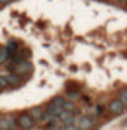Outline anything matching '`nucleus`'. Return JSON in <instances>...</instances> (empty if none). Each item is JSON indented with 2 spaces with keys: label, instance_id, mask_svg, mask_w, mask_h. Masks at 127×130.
<instances>
[{
  "label": "nucleus",
  "instance_id": "f257e3e1",
  "mask_svg": "<svg viewBox=\"0 0 127 130\" xmlns=\"http://www.w3.org/2000/svg\"><path fill=\"white\" fill-rule=\"evenodd\" d=\"M17 123H18V127L23 130H30L35 127V121H33V118L28 115V112L25 114V112H23V114H20V115H17Z\"/></svg>",
  "mask_w": 127,
  "mask_h": 130
},
{
  "label": "nucleus",
  "instance_id": "f03ea898",
  "mask_svg": "<svg viewBox=\"0 0 127 130\" xmlns=\"http://www.w3.org/2000/svg\"><path fill=\"white\" fill-rule=\"evenodd\" d=\"M96 124H97L96 120H93V118H90V117H85V115L78 118V121H76L78 130H93L96 127Z\"/></svg>",
  "mask_w": 127,
  "mask_h": 130
},
{
  "label": "nucleus",
  "instance_id": "7ed1b4c3",
  "mask_svg": "<svg viewBox=\"0 0 127 130\" xmlns=\"http://www.w3.org/2000/svg\"><path fill=\"white\" fill-rule=\"evenodd\" d=\"M31 70H33V64H31V61L25 60V61H23V63H20V64L15 66L13 73L18 75V76H23V75H28V73H31Z\"/></svg>",
  "mask_w": 127,
  "mask_h": 130
},
{
  "label": "nucleus",
  "instance_id": "20e7f679",
  "mask_svg": "<svg viewBox=\"0 0 127 130\" xmlns=\"http://www.w3.org/2000/svg\"><path fill=\"white\" fill-rule=\"evenodd\" d=\"M124 109H126V108L123 106V103H121L118 99L111 100L109 105H108V111H109V114H112V115H120V114H123Z\"/></svg>",
  "mask_w": 127,
  "mask_h": 130
},
{
  "label": "nucleus",
  "instance_id": "39448f33",
  "mask_svg": "<svg viewBox=\"0 0 127 130\" xmlns=\"http://www.w3.org/2000/svg\"><path fill=\"white\" fill-rule=\"evenodd\" d=\"M43 112H45V108L43 106H33L30 111H28V115L33 118V121H42V117H43Z\"/></svg>",
  "mask_w": 127,
  "mask_h": 130
},
{
  "label": "nucleus",
  "instance_id": "423d86ee",
  "mask_svg": "<svg viewBox=\"0 0 127 130\" xmlns=\"http://www.w3.org/2000/svg\"><path fill=\"white\" fill-rule=\"evenodd\" d=\"M57 118L63 123V126H70V124L75 123V114H72V112H69V111H64V109Z\"/></svg>",
  "mask_w": 127,
  "mask_h": 130
},
{
  "label": "nucleus",
  "instance_id": "0eeeda50",
  "mask_svg": "<svg viewBox=\"0 0 127 130\" xmlns=\"http://www.w3.org/2000/svg\"><path fill=\"white\" fill-rule=\"evenodd\" d=\"M6 50H8V52H9V55L12 57V55H15L17 52L20 51V42L15 39H11L8 43H6Z\"/></svg>",
  "mask_w": 127,
  "mask_h": 130
},
{
  "label": "nucleus",
  "instance_id": "6e6552de",
  "mask_svg": "<svg viewBox=\"0 0 127 130\" xmlns=\"http://www.w3.org/2000/svg\"><path fill=\"white\" fill-rule=\"evenodd\" d=\"M5 78L8 81V84L12 85V87H18L21 84V76H18L15 73H8V75H5Z\"/></svg>",
  "mask_w": 127,
  "mask_h": 130
},
{
  "label": "nucleus",
  "instance_id": "1a4fd4ad",
  "mask_svg": "<svg viewBox=\"0 0 127 130\" xmlns=\"http://www.w3.org/2000/svg\"><path fill=\"white\" fill-rule=\"evenodd\" d=\"M63 129H64L63 123L58 118H54L50 123H46V130H63Z\"/></svg>",
  "mask_w": 127,
  "mask_h": 130
},
{
  "label": "nucleus",
  "instance_id": "9d476101",
  "mask_svg": "<svg viewBox=\"0 0 127 130\" xmlns=\"http://www.w3.org/2000/svg\"><path fill=\"white\" fill-rule=\"evenodd\" d=\"M9 58H11V55H9L8 50H6V46H0V66L8 64Z\"/></svg>",
  "mask_w": 127,
  "mask_h": 130
},
{
  "label": "nucleus",
  "instance_id": "9b49d317",
  "mask_svg": "<svg viewBox=\"0 0 127 130\" xmlns=\"http://www.w3.org/2000/svg\"><path fill=\"white\" fill-rule=\"evenodd\" d=\"M46 111H50V112H52L55 117H58L61 112H63V108L61 106H58V105H54V103H48V106L45 108Z\"/></svg>",
  "mask_w": 127,
  "mask_h": 130
},
{
  "label": "nucleus",
  "instance_id": "f8f14e48",
  "mask_svg": "<svg viewBox=\"0 0 127 130\" xmlns=\"http://www.w3.org/2000/svg\"><path fill=\"white\" fill-rule=\"evenodd\" d=\"M63 109L64 111L72 112V114H76V112H78V108H76L75 102H72V100H66V102L63 103Z\"/></svg>",
  "mask_w": 127,
  "mask_h": 130
},
{
  "label": "nucleus",
  "instance_id": "ddd939ff",
  "mask_svg": "<svg viewBox=\"0 0 127 130\" xmlns=\"http://www.w3.org/2000/svg\"><path fill=\"white\" fill-rule=\"evenodd\" d=\"M118 100H120V102L123 103V106L127 109V88L120 91V94H118Z\"/></svg>",
  "mask_w": 127,
  "mask_h": 130
},
{
  "label": "nucleus",
  "instance_id": "4468645a",
  "mask_svg": "<svg viewBox=\"0 0 127 130\" xmlns=\"http://www.w3.org/2000/svg\"><path fill=\"white\" fill-rule=\"evenodd\" d=\"M0 130H9V120H8V115L0 117Z\"/></svg>",
  "mask_w": 127,
  "mask_h": 130
},
{
  "label": "nucleus",
  "instance_id": "2eb2a0df",
  "mask_svg": "<svg viewBox=\"0 0 127 130\" xmlns=\"http://www.w3.org/2000/svg\"><path fill=\"white\" fill-rule=\"evenodd\" d=\"M8 120H9V130H17V127H18L17 117H13V115H8Z\"/></svg>",
  "mask_w": 127,
  "mask_h": 130
},
{
  "label": "nucleus",
  "instance_id": "dca6fc26",
  "mask_svg": "<svg viewBox=\"0 0 127 130\" xmlns=\"http://www.w3.org/2000/svg\"><path fill=\"white\" fill-rule=\"evenodd\" d=\"M66 102V99H64L63 96H57V97H54L52 100H51V103H54V105H58V106H61L63 108V103Z\"/></svg>",
  "mask_w": 127,
  "mask_h": 130
},
{
  "label": "nucleus",
  "instance_id": "f3484780",
  "mask_svg": "<svg viewBox=\"0 0 127 130\" xmlns=\"http://www.w3.org/2000/svg\"><path fill=\"white\" fill-rule=\"evenodd\" d=\"M67 99H70V100L73 102L75 99H79V93H78V91H69L67 90Z\"/></svg>",
  "mask_w": 127,
  "mask_h": 130
},
{
  "label": "nucleus",
  "instance_id": "a211bd4d",
  "mask_svg": "<svg viewBox=\"0 0 127 130\" xmlns=\"http://www.w3.org/2000/svg\"><path fill=\"white\" fill-rule=\"evenodd\" d=\"M63 130H78V127H76V124H70V126H64Z\"/></svg>",
  "mask_w": 127,
  "mask_h": 130
},
{
  "label": "nucleus",
  "instance_id": "6ab92c4d",
  "mask_svg": "<svg viewBox=\"0 0 127 130\" xmlns=\"http://www.w3.org/2000/svg\"><path fill=\"white\" fill-rule=\"evenodd\" d=\"M11 2H12V0H0V5H2V6H5V5H9Z\"/></svg>",
  "mask_w": 127,
  "mask_h": 130
},
{
  "label": "nucleus",
  "instance_id": "aec40b11",
  "mask_svg": "<svg viewBox=\"0 0 127 130\" xmlns=\"http://www.w3.org/2000/svg\"><path fill=\"white\" fill-rule=\"evenodd\" d=\"M115 3H118V5H126L127 0H114Z\"/></svg>",
  "mask_w": 127,
  "mask_h": 130
},
{
  "label": "nucleus",
  "instance_id": "412c9836",
  "mask_svg": "<svg viewBox=\"0 0 127 130\" xmlns=\"http://www.w3.org/2000/svg\"><path fill=\"white\" fill-rule=\"evenodd\" d=\"M0 90H3V87H2V85H0Z\"/></svg>",
  "mask_w": 127,
  "mask_h": 130
},
{
  "label": "nucleus",
  "instance_id": "4be33fe9",
  "mask_svg": "<svg viewBox=\"0 0 127 130\" xmlns=\"http://www.w3.org/2000/svg\"><path fill=\"white\" fill-rule=\"evenodd\" d=\"M0 8H2V5H0Z\"/></svg>",
  "mask_w": 127,
  "mask_h": 130
},
{
  "label": "nucleus",
  "instance_id": "5701e85b",
  "mask_svg": "<svg viewBox=\"0 0 127 130\" xmlns=\"http://www.w3.org/2000/svg\"><path fill=\"white\" fill-rule=\"evenodd\" d=\"M45 130H46V129H45Z\"/></svg>",
  "mask_w": 127,
  "mask_h": 130
}]
</instances>
